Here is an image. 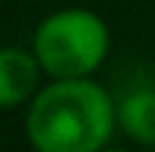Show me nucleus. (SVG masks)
<instances>
[{"label": "nucleus", "mask_w": 155, "mask_h": 152, "mask_svg": "<svg viewBox=\"0 0 155 152\" xmlns=\"http://www.w3.org/2000/svg\"><path fill=\"white\" fill-rule=\"evenodd\" d=\"M117 130V98L92 76L51 79L25 105V136L35 152H98Z\"/></svg>", "instance_id": "1"}, {"label": "nucleus", "mask_w": 155, "mask_h": 152, "mask_svg": "<svg viewBox=\"0 0 155 152\" xmlns=\"http://www.w3.org/2000/svg\"><path fill=\"white\" fill-rule=\"evenodd\" d=\"M32 51L48 79L92 76L111 51V32L95 10L63 6L35 25Z\"/></svg>", "instance_id": "2"}, {"label": "nucleus", "mask_w": 155, "mask_h": 152, "mask_svg": "<svg viewBox=\"0 0 155 152\" xmlns=\"http://www.w3.org/2000/svg\"><path fill=\"white\" fill-rule=\"evenodd\" d=\"M45 70L32 48L3 45L0 48V111L22 108L38 95Z\"/></svg>", "instance_id": "3"}, {"label": "nucleus", "mask_w": 155, "mask_h": 152, "mask_svg": "<svg viewBox=\"0 0 155 152\" xmlns=\"http://www.w3.org/2000/svg\"><path fill=\"white\" fill-rule=\"evenodd\" d=\"M117 130L139 146L155 149V89L139 86L117 98Z\"/></svg>", "instance_id": "4"}, {"label": "nucleus", "mask_w": 155, "mask_h": 152, "mask_svg": "<svg viewBox=\"0 0 155 152\" xmlns=\"http://www.w3.org/2000/svg\"><path fill=\"white\" fill-rule=\"evenodd\" d=\"M98 152H130V149H111V146H104V149H98Z\"/></svg>", "instance_id": "5"}]
</instances>
